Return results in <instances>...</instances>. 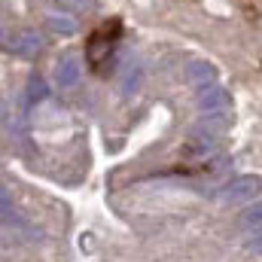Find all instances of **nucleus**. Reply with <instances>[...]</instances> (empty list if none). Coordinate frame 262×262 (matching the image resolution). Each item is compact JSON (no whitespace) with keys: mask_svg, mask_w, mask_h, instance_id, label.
<instances>
[{"mask_svg":"<svg viewBox=\"0 0 262 262\" xmlns=\"http://www.w3.org/2000/svg\"><path fill=\"white\" fill-rule=\"evenodd\" d=\"M119 40H122V18H107L89 34V40H85V61L98 76L110 73V61H113V52H116Z\"/></svg>","mask_w":262,"mask_h":262,"instance_id":"obj_1","label":"nucleus"},{"mask_svg":"<svg viewBox=\"0 0 262 262\" xmlns=\"http://www.w3.org/2000/svg\"><path fill=\"white\" fill-rule=\"evenodd\" d=\"M259 189H262L259 177H238V180H232V183L220 192V201L241 204V201H250L253 195H259Z\"/></svg>","mask_w":262,"mask_h":262,"instance_id":"obj_2","label":"nucleus"},{"mask_svg":"<svg viewBox=\"0 0 262 262\" xmlns=\"http://www.w3.org/2000/svg\"><path fill=\"white\" fill-rule=\"evenodd\" d=\"M201 110L204 113H223L226 110V95L220 89H210L207 95H201Z\"/></svg>","mask_w":262,"mask_h":262,"instance_id":"obj_3","label":"nucleus"},{"mask_svg":"<svg viewBox=\"0 0 262 262\" xmlns=\"http://www.w3.org/2000/svg\"><path fill=\"white\" fill-rule=\"evenodd\" d=\"M241 226H244V229H259V226H262V201H259V204H253V207L244 213Z\"/></svg>","mask_w":262,"mask_h":262,"instance_id":"obj_4","label":"nucleus"},{"mask_svg":"<svg viewBox=\"0 0 262 262\" xmlns=\"http://www.w3.org/2000/svg\"><path fill=\"white\" fill-rule=\"evenodd\" d=\"M244 247H247L250 253H262V226L250 235V238H247V244H244Z\"/></svg>","mask_w":262,"mask_h":262,"instance_id":"obj_5","label":"nucleus"},{"mask_svg":"<svg viewBox=\"0 0 262 262\" xmlns=\"http://www.w3.org/2000/svg\"><path fill=\"white\" fill-rule=\"evenodd\" d=\"M0 213H3V216H12V201L3 192V186H0Z\"/></svg>","mask_w":262,"mask_h":262,"instance_id":"obj_6","label":"nucleus"}]
</instances>
